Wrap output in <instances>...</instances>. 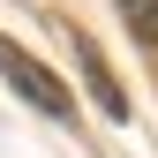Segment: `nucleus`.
Returning <instances> with one entry per match:
<instances>
[{"label":"nucleus","instance_id":"nucleus-2","mask_svg":"<svg viewBox=\"0 0 158 158\" xmlns=\"http://www.w3.org/2000/svg\"><path fill=\"white\" fill-rule=\"evenodd\" d=\"M75 60H83V75H90V98H98V113H113V121H128V90L113 83V68L98 60V45H90V38H75Z\"/></svg>","mask_w":158,"mask_h":158},{"label":"nucleus","instance_id":"nucleus-1","mask_svg":"<svg viewBox=\"0 0 158 158\" xmlns=\"http://www.w3.org/2000/svg\"><path fill=\"white\" fill-rule=\"evenodd\" d=\"M0 75H8L15 90H23V98H30L38 113H75V98L60 90V75H53L45 60H38V53H23L15 38H0Z\"/></svg>","mask_w":158,"mask_h":158},{"label":"nucleus","instance_id":"nucleus-3","mask_svg":"<svg viewBox=\"0 0 158 158\" xmlns=\"http://www.w3.org/2000/svg\"><path fill=\"white\" fill-rule=\"evenodd\" d=\"M128 15H135V30L158 45V0H128Z\"/></svg>","mask_w":158,"mask_h":158}]
</instances>
